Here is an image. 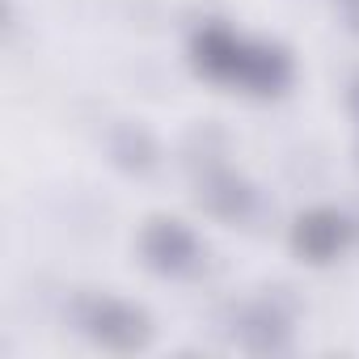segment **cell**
Wrapping results in <instances>:
<instances>
[{"instance_id": "cell-1", "label": "cell", "mask_w": 359, "mask_h": 359, "mask_svg": "<svg viewBox=\"0 0 359 359\" xmlns=\"http://www.w3.org/2000/svg\"><path fill=\"white\" fill-rule=\"evenodd\" d=\"M191 64L216 85H237L258 97H275L292 85V55L279 43H254L212 22L191 39Z\"/></svg>"}, {"instance_id": "cell-2", "label": "cell", "mask_w": 359, "mask_h": 359, "mask_svg": "<svg viewBox=\"0 0 359 359\" xmlns=\"http://www.w3.org/2000/svg\"><path fill=\"white\" fill-rule=\"evenodd\" d=\"M76 325L106 351H118V355H131V351H144L152 342V317L131 304V300H118V296H89L76 304Z\"/></svg>"}, {"instance_id": "cell-3", "label": "cell", "mask_w": 359, "mask_h": 359, "mask_svg": "<svg viewBox=\"0 0 359 359\" xmlns=\"http://www.w3.org/2000/svg\"><path fill=\"white\" fill-rule=\"evenodd\" d=\"M140 254H144V262H148L156 275H169V279L191 275V271L203 262L199 237H195L182 220H169V216H156V220L144 224V233H140Z\"/></svg>"}, {"instance_id": "cell-4", "label": "cell", "mask_w": 359, "mask_h": 359, "mask_svg": "<svg viewBox=\"0 0 359 359\" xmlns=\"http://www.w3.org/2000/svg\"><path fill=\"white\" fill-rule=\"evenodd\" d=\"M351 237H355V224L334 208H313V212L296 216V224H292V250L313 266L334 262L351 245Z\"/></svg>"}, {"instance_id": "cell-5", "label": "cell", "mask_w": 359, "mask_h": 359, "mask_svg": "<svg viewBox=\"0 0 359 359\" xmlns=\"http://www.w3.org/2000/svg\"><path fill=\"white\" fill-rule=\"evenodd\" d=\"M237 342L250 355H283L292 346V313L279 300H254L237 317Z\"/></svg>"}, {"instance_id": "cell-6", "label": "cell", "mask_w": 359, "mask_h": 359, "mask_svg": "<svg viewBox=\"0 0 359 359\" xmlns=\"http://www.w3.org/2000/svg\"><path fill=\"white\" fill-rule=\"evenodd\" d=\"M195 199H199V208L208 212V216H216V220H245L250 212H254V203H258V191L245 182L241 173H233V169H224V165H212V169H203L199 173V191H195Z\"/></svg>"}, {"instance_id": "cell-7", "label": "cell", "mask_w": 359, "mask_h": 359, "mask_svg": "<svg viewBox=\"0 0 359 359\" xmlns=\"http://www.w3.org/2000/svg\"><path fill=\"white\" fill-rule=\"evenodd\" d=\"M106 156H110L114 169H123L131 177H144L161 165V144L144 123H114L110 135H106Z\"/></svg>"}, {"instance_id": "cell-8", "label": "cell", "mask_w": 359, "mask_h": 359, "mask_svg": "<svg viewBox=\"0 0 359 359\" xmlns=\"http://www.w3.org/2000/svg\"><path fill=\"white\" fill-rule=\"evenodd\" d=\"M338 9H342V22L351 34H359V0H338Z\"/></svg>"}, {"instance_id": "cell-9", "label": "cell", "mask_w": 359, "mask_h": 359, "mask_svg": "<svg viewBox=\"0 0 359 359\" xmlns=\"http://www.w3.org/2000/svg\"><path fill=\"white\" fill-rule=\"evenodd\" d=\"M346 97H351V110H355V118H359V72H355V81H351V93H346Z\"/></svg>"}, {"instance_id": "cell-10", "label": "cell", "mask_w": 359, "mask_h": 359, "mask_svg": "<svg viewBox=\"0 0 359 359\" xmlns=\"http://www.w3.org/2000/svg\"><path fill=\"white\" fill-rule=\"evenodd\" d=\"M355 156H359V148H355Z\"/></svg>"}]
</instances>
